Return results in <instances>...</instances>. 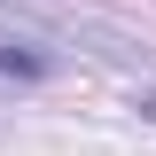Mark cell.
<instances>
[{
  "label": "cell",
  "instance_id": "1",
  "mask_svg": "<svg viewBox=\"0 0 156 156\" xmlns=\"http://www.w3.org/2000/svg\"><path fill=\"white\" fill-rule=\"evenodd\" d=\"M62 55H47V47H31V39H0V78H55Z\"/></svg>",
  "mask_w": 156,
  "mask_h": 156
},
{
  "label": "cell",
  "instance_id": "2",
  "mask_svg": "<svg viewBox=\"0 0 156 156\" xmlns=\"http://www.w3.org/2000/svg\"><path fill=\"white\" fill-rule=\"evenodd\" d=\"M140 117H156V94H140Z\"/></svg>",
  "mask_w": 156,
  "mask_h": 156
}]
</instances>
